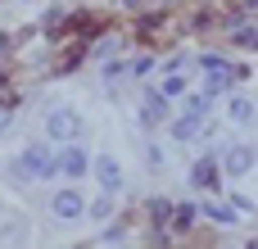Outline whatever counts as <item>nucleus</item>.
Segmentation results:
<instances>
[{
  "label": "nucleus",
  "mask_w": 258,
  "mask_h": 249,
  "mask_svg": "<svg viewBox=\"0 0 258 249\" xmlns=\"http://www.w3.org/2000/svg\"><path fill=\"white\" fill-rule=\"evenodd\" d=\"M18 172L23 177H54V154L45 145H27L23 159H18Z\"/></svg>",
  "instance_id": "obj_1"
},
{
  "label": "nucleus",
  "mask_w": 258,
  "mask_h": 249,
  "mask_svg": "<svg viewBox=\"0 0 258 249\" xmlns=\"http://www.w3.org/2000/svg\"><path fill=\"white\" fill-rule=\"evenodd\" d=\"M45 132H50V141H77V132H82L77 109H54L45 118Z\"/></svg>",
  "instance_id": "obj_2"
},
{
  "label": "nucleus",
  "mask_w": 258,
  "mask_h": 249,
  "mask_svg": "<svg viewBox=\"0 0 258 249\" xmlns=\"http://www.w3.org/2000/svg\"><path fill=\"white\" fill-rule=\"evenodd\" d=\"M54 172H68V177H86V172H91V154H86L82 145H73V141H68V150L54 159Z\"/></svg>",
  "instance_id": "obj_3"
},
{
  "label": "nucleus",
  "mask_w": 258,
  "mask_h": 249,
  "mask_svg": "<svg viewBox=\"0 0 258 249\" xmlns=\"http://www.w3.org/2000/svg\"><path fill=\"white\" fill-rule=\"evenodd\" d=\"M91 168H95V177H100V186H104L109 195L122 186V168H118L113 154H91Z\"/></svg>",
  "instance_id": "obj_4"
},
{
  "label": "nucleus",
  "mask_w": 258,
  "mask_h": 249,
  "mask_svg": "<svg viewBox=\"0 0 258 249\" xmlns=\"http://www.w3.org/2000/svg\"><path fill=\"white\" fill-rule=\"evenodd\" d=\"M50 209H54V218H63V222H77V218L86 213V204H82L77 191H59V195L50 200Z\"/></svg>",
  "instance_id": "obj_5"
},
{
  "label": "nucleus",
  "mask_w": 258,
  "mask_h": 249,
  "mask_svg": "<svg viewBox=\"0 0 258 249\" xmlns=\"http://www.w3.org/2000/svg\"><path fill=\"white\" fill-rule=\"evenodd\" d=\"M249 168H254V150H249V145H236V150L227 154V172H231V177H245Z\"/></svg>",
  "instance_id": "obj_6"
},
{
  "label": "nucleus",
  "mask_w": 258,
  "mask_h": 249,
  "mask_svg": "<svg viewBox=\"0 0 258 249\" xmlns=\"http://www.w3.org/2000/svg\"><path fill=\"white\" fill-rule=\"evenodd\" d=\"M231 122H236V127H249V122H254V100L236 95V100H231Z\"/></svg>",
  "instance_id": "obj_7"
},
{
  "label": "nucleus",
  "mask_w": 258,
  "mask_h": 249,
  "mask_svg": "<svg viewBox=\"0 0 258 249\" xmlns=\"http://www.w3.org/2000/svg\"><path fill=\"white\" fill-rule=\"evenodd\" d=\"M195 132H200V113H190V109H186V113L172 122V136H177V141H190Z\"/></svg>",
  "instance_id": "obj_8"
},
{
  "label": "nucleus",
  "mask_w": 258,
  "mask_h": 249,
  "mask_svg": "<svg viewBox=\"0 0 258 249\" xmlns=\"http://www.w3.org/2000/svg\"><path fill=\"white\" fill-rule=\"evenodd\" d=\"M159 95H163V100H172V95H186V77H177V73H172V77L159 86Z\"/></svg>",
  "instance_id": "obj_9"
},
{
  "label": "nucleus",
  "mask_w": 258,
  "mask_h": 249,
  "mask_svg": "<svg viewBox=\"0 0 258 249\" xmlns=\"http://www.w3.org/2000/svg\"><path fill=\"white\" fill-rule=\"evenodd\" d=\"M209 100H213V95H204V91H195V95H186V109L204 118V113H209Z\"/></svg>",
  "instance_id": "obj_10"
},
{
  "label": "nucleus",
  "mask_w": 258,
  "mask_h": 249,
  "mask_svg": "<svg viewBox=\"0 0 258 249\" xmlns=\"http://www.w3.org/2000/svg\"><path fill=\"white\" fill-rule=\"evenodd\" d=\"M209 218L227 227V222H236V209H227V204H209Z\"/></svg>",
  "instance_id": "obj_11"
},
{
  "label": "nucleus",
  "mask_w": 258,
  "mask_h": 249,
  "mask_svg": "<svg viewBox=\"0 0 258 249\" xmlns=\"http://www.w3.org/2000/svg\"><path fill=\"white\" fill-rule=\"evenodd\" d=\"M195 181H200V186H209V181H213V163H209V159L195 168Z\"/></svg>",
  "instance_id": "obj_12"
},
{
  "label": "nucleus",
  "mask_w": 258,
  "mask_h": 249,
  "mask_svg": "<svg viewBox=\"0 0 258 249\" xmlns=\"http://www.w3.org/2000/svg\"><path fill=\"white\" fill-rule=\"evenodd\" d=\"M190 222H195V209H190V204H186V209H177V231H186Z\"/></svg>",
  "instance_id": "obj_13"
},
{
  "label": "nucleus",
  "mask_w": 258,
  "mask_h": 249,
  "mask_svg": "<svg viewBox=\"0 0 258 249\" xmlns=\"http://www.w3.org/2000/svg\"><path fill=\"white\" fill-rule=\"evenodd\" d=\"M122 240V227H104V236H100V245H118Z\"/></svg>",
  "instance_id": "obj_14"
}]
</instances>
